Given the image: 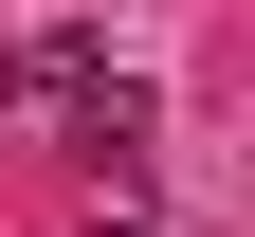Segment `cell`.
<instances>
[{
  "instance_id": "1",
  "label": "cell",
  "mask_w": 255,
  "mask_h": 237,
  "mask_svg": "<svg viewBox=\"0 0 255 237\" xmlns=\"http://www.w3.org/2000/svg\"><path fill=\"white\" fill-rule=\"evenodd\" d=\"M110 237H146V219H110Z\"/></svg>"
}]
</instances>
